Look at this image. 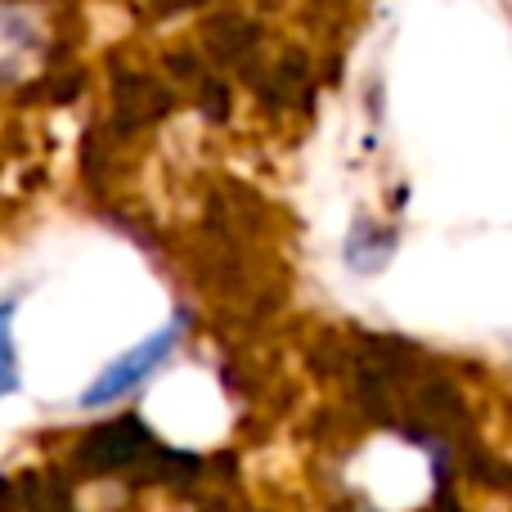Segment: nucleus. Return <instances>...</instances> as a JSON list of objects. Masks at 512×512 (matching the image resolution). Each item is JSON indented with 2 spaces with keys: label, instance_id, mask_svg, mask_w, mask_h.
Masks as SVG:
<instances>
[{
  "label": "nucleus",
  "instance_id": "1",
  "mask_svg": "<svg viewBox=\"0 0 512 512\" xmlns=\"http://www.w3.org/2000/svg\"><path fill=\"white\" fill-rule=\"evenodd\" d=\"M176 346H180V324H167V328H158L153 337H144L140 346H131L126 355L108 360L104 369H99V378L81 391V409H104V405H113V400L131 396L140 382H149L153 373L171 360Z\"/></svg>",
  "mask_w": 512,
  "mask_h": 512
},
{
  "label": "nucleus",
  "instance_id": "2",
  "mask_svg": "<svg viewBox=\"0 0 512 512\" xmlns=\"http://www.w3.org/2000/svg\"><path fill=\"white\" fill-rule=\"evenodd\" d=\"M14 310L18 301H0V400L18 391V351H14Z\"/></svg>",
  "mask_w": 512,
  "mask_h": 512
}]
</instances>
